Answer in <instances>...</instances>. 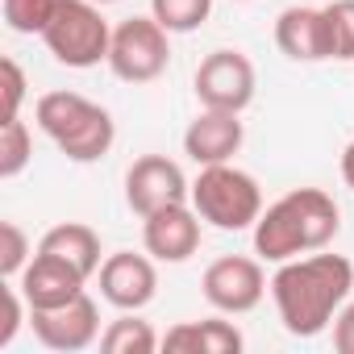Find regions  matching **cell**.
<instances>
[{
  "label": "cell",
  "mask_w": 354,
  "mask_h": 354,
  "mask_svg": "<svg viewBox=\"0 0 354 354\" xmlns=\"http://www.w3.org/2000/svg\"><path fill=\"white\" fill-rule=\"evenodd\" d=\"M354 292V263L346 254L313 250L304 259L279 263L271 275V300L292 337H317L333 325Z\"/></svg>",
  "instance_id": "cell-1"
},
{
  "label": "cell",
  "mask_w": 354,
  "mask_h": 354,
  "mask_svg": "<svg viewBox=\"0 0 354 354\" xmlns=\"http://www.w3.org/2000/svg\"><path fill=\"white\" fill-rule=\"evenodd\" d=\"M342 230V209L325 188H292L254 221V254L267 263H288L325 250Z\"/></svg>",
  "instance_id": "cell-2"
},
{
  "label": "cell",
  "mask_w": 354,
  "mask_h": 354,
  "mask_svg": "<svg viewBox=\"0 0 354 354\" xmlns=\"http://www.w3.org/2000/svg\"><path fill=\"white\" fill-rule=\"evenodd\" d=\"M34 117H38V129L71 162H100L117 142L113 113L100 109L96 100L80 96V92H46L38 100Z\"/></svg>",
  "instance_id": "cell-3"
},
{
  "label": "cell",
  "mask_w": 354,
  "mask_h": 354,
  "mask_svg": "<svg viewBox=\"0 0 354 354\" xmlns=\"http://www.w3.org/2000/svg\"><path fill=\"white\" fill-rule=\"evenodd\" d=\"M192 209L201 213V221L225 234L254 230V221L263 217V188L250 171L234 162L201 167V175L192 180Z\"/></svg>",
  "instance_id": "cell-4"
},
{
  "label": "cell",
  "mask_w": 354,
  "mask_h": 354,
  "mask_svg": "<svg viewBox=\"0 0 354 354\" xmlns=\"http://www.w3.org/2000/svg\"><path fill=\"white\" fill-rule=\"evenodd\" d=\"M42 42L55 55V63L88 71L96 63H109L113 26L104 21L96 0H59L50 26L42 30Z\"/></svg>",
  "instance_id": "cell-5"
},
{
  "label": "cell",
  "mask_w": 354,
  "mask_h": 354,
  "mask_svg": "<svg viewBox=\"0 0 354 354\" xmlns=\"http://www.w3.org/2000/svg\"><path fill=\"white\" fill-rule=\"evenodd\" d=\"M171 63V34L154 17H125L113 30L109 71L125 84H150Z\"/></svg>",
  "instance_id": "cell-6"
},
{
  "label": "cell",
  "mask_w": 354,
  "mask_h": 354,
  "mask_svg": "<svg viewBox=\"0 0 354 354\" xmlns=\"http://www.w3.org/2000/svg\"><path fill=\"white\" fill-rule=\"evenodd\" d=\"M196 100L201 109H225V113H246L259 88L254 63L242 50H213L196 67Z\"/></svg>",
  "instance_id": "cell-7"
},
{
  "label": "cell",
  "mask_w": 354,
  "mask_h": 354,
  "mask_svg": "<svg viewBox=\"0 0 354 354\" xmlns=\"http://www.w3.org/2000/svg\"><path fill=\"white\" fill-rule=\"evenodd\" d=\"M188 201H192L188 175L167 154H142L125 171V205L138 217H150V213H158L167 205H188Z\"/></svg>",
  "instance_id": "cell-8"
},
{
  "label": "cell",
  "mask_w": 354,
  "mask_h": 354,
  "mask_svg": "<svg viewBox=\"0 0 354 354\" xmlns=\"http://www.w3.org/2000/svg\"><path fill=\"white\" fill-rule=\"evenodd\" d=\"M201 288H205V300H209L217 313L238 317V313L259 308L271 283H267V275H263V263H259V259L225 254V259L209 263V271H205Z\"/></svg>",
  "instance_id": "cell-9"
},
{
  "label": "cell",
  "mask_w": 354,
  "mask_h": 354,
  "mask_svg": "<svg viewBox=\"0 0 354 354\" xmlns=\"http://www.w3.org/2000/svg\"><path fill=\"white\" fill-rule=\"evenodd\" d=\"M30 329L46 350L75 354V350H88L92 342H100V308L84 292L59 308H30Z\"/></svg>",
  "instance_id": "cell-10"
},
{
  "label": "cell",
  "mask_w": 354,
  "mask_h": 354,
  "mask_svg": "<svg viewBox=\"0 0 354 354\" xmlns=\"http://www.w3.org/2000/svg\"><path fill=\"white\" fill-rule=\"evenodd\" d=\"M142 246L154 263H188L201 250V213L192 201L142 217Z\"/></svg>",
  "instance_id": "cell-11"
},
{
  "label": "cell",
  "mask_w": 354,
  "mask_h": 354,
  "mask_svg": "<svg viewBox=\"0 0 354 354\" xmlns=\"http://www.w3.org/2000/svg\"><path fill=\"white\" fill-rule=\"evenodd\" d=\"M158 292V271L154 259L133 254V250H117L100 263V296L121 308V313H142Z\"/></svg>",
  "instance_id": "cell-12"
},
{
  "label": "cell",
  "mask_w": 354,
  "mask_h": 354,
  "mask_svg": "<svg viewBox=\"0 0 354 354\" xmlns=\"http://www.w3.org/2000/svg\"><path fill=\"white\" fill-rule=\"evenodd\" d=\"M242 142H246L242 113H225V109H201V117L184 129V154L196 167L234 162V154L242 150Z\"/></svg>",
  "instance_id": "cell-13"
},
{
  "label": "cell",
  "mask_w": 354,
  "mask_h": 354,
  "mask_svg": "<svg viewBox=\"0 0 354 354\" xmlns=\"http://www.w3.org/2000/svg\"><path fill=\"white\" fill-rule=\"evenodd\" d=\"M84 283H88V275H80L71 263H63V259H55V254H42V250L30 259V267H26L21 279H17V288H21V296H26L30 308H59V304H71L75 296H84Z\"/></svg>",
  "instance_id": "cell-14"
},
{
  "label": "cell",
  "mask_w": 354,
  "mask_h": 354,
  "mask_svg": "<svg viewBox=\"0 0 354 354\" xmlns=\"http://www.w3.org/2000/svg\"><path fill=\"white\" fill-rule=\"evenodd\" d=\"M275 46H279L292 63H325V59H329L325 9H308V5L283 9L279 21H275Z\"/></svg>",
  "instance_id": "cell-15"
},
{
  "label": "cell",
  "mask_w": 354,
  "mask_h": 354,
  "mask_svg": "<svg viewBox=\"0 0 354 354\" xmlns=\"http://www.w3.org/2000/svg\"><path fill=\"white\" fill-rule=\"evenodd\" d=\"M242 346H246L242 329L225 317L180 321L162 333V350H171V354H238Z\"/></svg>",
  "instance_id": "cell-16"
},
{
  "label": "cell",
  "mask_w": 354,
  "mask_h": 354,
  "mask_svg": "<svg viewBox=\"0 0 354 354\" xmlns=\"http://www.w3.org/2000/svg\"><path fill=\"white\" fill-rule=\"evenodd\" d=\"M38 250L42 254H55V259H63V263H71L80 275H96L100 271V234L92 230V225H84V221H63V225H55V230H46L42 234V242H38Z\"/></svg>",
  "instance_id": "cell-17"
},
{
  "label": "cell",
  "mask_w": 354,
  "mask_h": 354,
  "mask_svg": "<svg viewBox=\"0 0 354 354\" xmlns=\"http://www.w3.org/2000/svg\"><path fill=\"white\" fill-rule=\"evenodd\" d=\"M162 346V337L154 333L150 321H142L138 313H121L117 321H109V329L100 333V350L104 354H154Z\"/></svg>",
  "instance_id": "cell-18"
},
{
  "label": "cell",
  "mask_w": 354,
  "mask_h": 354,
  "mask_svg": "<svg viewBox=\"0 0 354 354\" xmlns=\"http://www.w3.org/2000/svg\"><path fill=\"white\" fill-rule=\"evenodd\" d=\"M34 158V133L21 117L0 121V180H17Z\"/></svg>",
  "instance_id": "cell-19"
},
{
  "label": "cell",
  "mask_w": 354,
  "mask_h": 354,
  "mask_svg": "<svg viewBox=\"0 0 354 354\" xmlns=\"http://www.w3.org/2000/svg\"><path fill=\"white\" fill-rule=\"evenodd\" d=\"M213 0H150V17L167 34H192L209 21Z\"/></svg>",
  "instance_id": "cell-20"
},
{
  "label": "cell",
  "mask_w": 354,
  "mask_h": 354,
  "mask_svg": "<svg viewBox=\"0 0 354 354\" xmlns=\"http://www.w3.org/2000/svg\"><path fill=\"white\" fill-rule=\"evenodd\" d=\"M325 26H329V59L350 63L354 59V0H329Z\"/></svg>",
  "instance_id": "cell-21"
},
{
  "label": "cell",
  "mask_w": 354,
  "mask_h": 354,
  "mask_svg": "<svg viewBox=\"0 0 354 354\" xmlns=\"http://www.w3.org/2000/svg\"><path fill=\"white\" fill-rule=\"evenodd\" d=\"M59 9V0H5V26L13 34H42Z\"/></svg>",
  "instance_id": "cell-22"
},
{
  "label": "cell",
  "mask_w": 354,
  "mask_h": 354,
  "mask_svg": "<svg viewBox=\"0 0 354 354\" xmlns=\"http://www.w3.org/2000/svg\"><path fill=\"white\" fill-rule=\"evenodd\" d=\"M30 238L17 221H0V275L5 279H21V271L30 267Z\"/></svg>",
  "instance_id": "cell-23"
},
{
  "label": "cell",
  "mask_w": 354,
  "mask_h": 354,
  "mask_svg": "<svg viewBox=\"0 0 354 354\" xmlns=\"http://www.w3.org/2000/svg\"><path fill=\"white\" fill-rule=\"evenodd\" d=\"M26 71L17 59H5L0 63V121H13L21 117V100H26Z\"/></svg>",
  "instance_id": "cell-24"
},
{
  "label": "cell",
  "mask_w": 354,
  "mask_h": 354,
  "mask_svg": "<svg viewBox=\"0 0 354 354\" xmlns=\"http://www.w3.org/2000/svg\"><path fill=\"white\" fill-rule=\"evenodd\" d=\"M333 346L337 354H354V300H346L342 313L333 317Z\"/></svg>",
  "instance_id": "cell-25"
},
{
  "label": "cell",
  "mask_w": 354,
  "mask_h": 354,
  "mask_svg": "<svg viewBox=\"0 0 354 354\" xmlns=\"http://www.w3.org/2000/svg\"><path fill=\"white\" fill-rule=\"evenodd\" d=\"M342 180H346V188H354V138L342 150Z\"/></svg>",
  "instance_id": "cell-26"
},
{
  "label": "cell",
  "mask_w": 354,
  "mask_h": 354,
  "mask_svg": "<svg viewBox=\"0 0 354 354\" xmlns=\"http://www.w3.org/2000/svg\"><path fill=\"white\" fill-rule=\"evenodd\" d=\"M96 5H117V0H96Z\"/></svg>",
  "instance_id": "cell-27"
}]
</instances>
